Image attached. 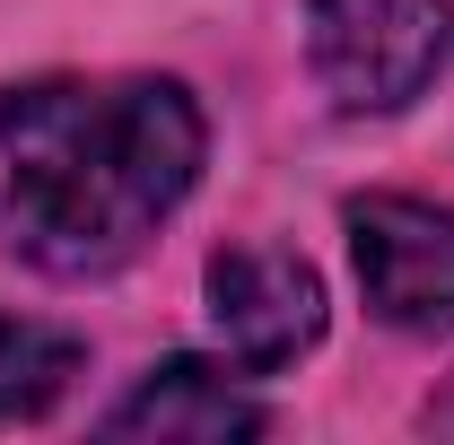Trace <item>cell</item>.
<instances>
[{"label": "cell", "instance_id": "6da1fadb", "mask_svg": "<svg viewBox=\"0 0 454 445\" xmlns=\"http://www.w3.org/2000/svg\"><path fill=\"white\" fill-rule=\"evenodd\" d=\"M201 175V105L175 79L0 88V245L61 279L131 262Z\"/></svg>", "mask_w": 454, "mask_h": 445}, {"label": "cell", "instance_id": "7a4b0ae2", "mask_svg": "<svg viewBox=\"0 0 454 445\" xmlns=\"http://www.w3.org/2000/svg\"><path fill=\"white\" fill-rule=\"evenodd\" d=\"M306 53L333 105L394 113L454 61V0H306Z\"/></svg>", "mask_w": 454, "mask_h": 445}, {"label": "cell", "instance_id": "3957f363", "mask_svg": "<svg viewBox=\"0 0 454 445\" xmlns=\"http://www.w3.org/2000/svg\"><path fill=\"white\" fill-rule=\"evenodd\" d=\"M349 262H358L367 315L385 332L411 340L454 332V210L411 201V192L349 201Z\"/></svg>", "mask_w": 454, "mask_h": 445}, {"label": "cell", "instance_id": "277c9868", "mask_svg": "<svg viewBox=\"0 0 454 445\" xmlns=\"http://www.w3.org/2000/svg\"><path fill=\"white\" fill-rule=\"evenodd\" d=\"M210 324H219V349L245 367V376H280L297 367L315 340H324V279L306 271L280 245H236V254H210Z\"/></svg>", "mask_w": 454, "mask_h": 445}, {"label": "cell", "instance_id": "5b68a950", "mask_svg": "<svg viewBox=\"0 0 454 445\" xmlns=\"http://www.w3.org/2000/svg\"><path fill=\"white\" fill-rule=\"evenodd\" d=\"M114 437H158V445H236V437H262V402L227 385V367L210 358H167L149 367L131 402L106 410Z\"/></svg>", "mask_w": 454, "mask_h": 445}, {"label": "cell", "instance_id": "8992f818", "mask_svg": "<svg viewBox=\"0 0 454 445\" xmlns=\"http://www.w3.org/2000/svg\"><path fill=\"white\" fill-rule=\"evenodd\" d=\"M79 340L53 332V324H27V315H0V428H18V419H44L70 376H79Z\"/></svg>", "mask_w": 454, "mask_h": 445}, {"label": "cell", "instance_id": "52a82bcc", "mask_svg": "<svg viewBox=\"0 0 454 445\" xmlns=\"http://www.w3.org/2000/svg\"><path fill=\"white\" fill-rule=\"evenodd\" d=\"M428 428H446V437H454V385H446V402L428 410Z\"/></svg>", "mask_w": 454, "mask_h": 445}]
</instances>
